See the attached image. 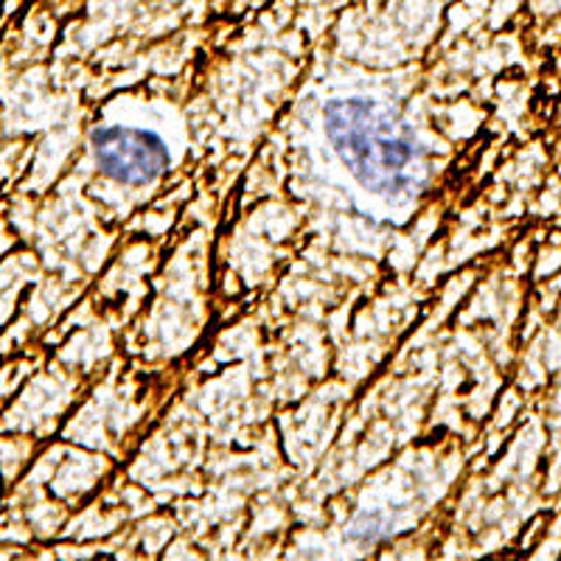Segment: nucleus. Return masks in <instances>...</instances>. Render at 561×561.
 <instances>
[{"mask_svg": "<svg viewBox=\"0 0 561 561\" xmlns=\"http://www.w3.org/2000/svg\"><path fill=\"white\" fill-rule=\"evenodd\" d=\"M325 135L351 174L379 194L415 183L424 149L393 107L370 99H337L323 110Z\"/></svg>", "mask_w": 561, "mask_h": 561, "instance_id": "obj_1", "label": "nucleus"}, {"mask_svg": "<svg viewBox=\"0 0 561 561\" xmlns=\"http://www.w3.org/2000/svg\"><path fill=\"white\" fill-rule=\"evenodd\" d=\"M93 154L110 180L147 185L169 169V149L158 135L133 127H104L93 133Z\"/></svg>", "mask_w": 561, "mask_h": 561, "instance_id": "obj_2", "label": "nucleus"}]
</instances>
